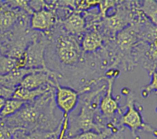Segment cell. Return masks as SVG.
Segmentation results:
<instances>
[{
  "instance_id": "6",
  "label": "cell",
  "mask_w": 157,
  "mask_h": 139,
  "mask_svg": "<svg viewBox=\"0 0 157 139\" xmlns=\"http://www.w3.org/2000/svg\"><path fill=\"white\" fill-rule=\"evenodd\" d=\"M128 8L119 6L117 7L113 15L102 18L100 25L105 33L115 39L118 32L131 24L134 17L132 13Z\"/></svg>"
},
{
  "instance_id": "19",
  "label": "cell",
  "mask_w": 157,
  "mask_h": 139,
  "mask_svg": "<svg viewBox=\"0 0 157 139\" xmlns=\"http://www.w3.org/2000/svg\"><path fill=\"white\" fill-rule=\"evenodd\" d=\"M118 127H111L107 126V128L101 132H96L94 131H88L80 133L73 137H67L66 135L65 139H107L113 132L117 130Z\"/></svg>"
},
{
  "instance_id": "4",
  "label": "cell",
  "mask_w": 157,
  "mask_h": 139,
  "mask_svg": "<svg viewBox=\"0 0 157 139\" xmlns=\"http://www.w3.org/2000/svg\"><path fill=\"white\" fill-rule=\"evenodd\" d=\"M126 96L127 111L124 114L121 113L120 115V118L117 121L116 127L118 128H123V126L128 127L134 139H137L136 132L139 130L152 133L157 137V130L144 121L140 110L136 108V98L134 93L129 90L126 93Z\"/></svg>"
},
{
  "instance_id": "21",
  "label": "cell",
  "mask_w": 157,
  "mask_h": 139,
  "mask_svg": "<svg viewBox=\"0 0 157 139\" xmlns=\"http://www.w3.org/2000/svg\"><path fill=\"white\" fill-rule=\"evenodd\" d=\"M21 68L20 59H16L6 55L0 54V75H3L9 72Z\"/></svg>"
},
{
  "instance_id": "9",
  "label": "cell",
  "mask_w": 157,
  "mask_h": 139,
  "mask_svg": "<svg viewBox=\"0 0 157 139\" xmlns=\"http://www.w3.org/2000/svg\"><path fill=\"white\" fill-rule=\"evenodd\" d=\"M116 75H113L107 79V88L106 94L102 98L99 103V110L101 113V118H105L108 120H112L111 125L115 121L114 116L117 113L121 114L119 106L118 99L112 96L113 83Z\"/></svg>"
},
{
  "instance_id": "26",
  "label": "cell",
  "mask_w": 157,
  "mask_h": 139,
  "mask_svg": "<svg viewBox=\"0 0 157 139\" xmlns=\"http://www.w3.org/2000/svg\"><path fill=\"white\" fill-rule=\"evenodd\" d=\"M15 89H10L3 87H0V98H4L6 100L11 99Z\"/></svg>"
},
{
  "instance_id": "20",
  "label": "cell",
  "mask_w": 157,
  "mask_h": 139,
  "mask_svg": "<svg viewBox=\"0 0 157 139\" xmlns=\"http://www.w3.org/2000/svg\"><path fill=\"white\" fill-rule=\"evenodd\" d=\"M26 103L25 101L12 98L6 100L4 107L0 113V119H3L14 115Z\"/></svg>"
},
{
  "instance_id": "1",
  "label": "cell",
  "mask_w": 157,
  "mask_h": 139,
  "mask_svg": "<svg viewBox=\"0 0 157 139\" xmlns=\"http://www.w3.org/2000/svg\"><path fill=\"white\" fill-rule=\"evenodd\" d=\"M55 100L50 90L33 102H27L14 115L0 119L10 129L26 132H52L56 129L53 110Z\"/></svg>"
},
{
  "instance_id": "27",
  "label": "cell",
  "mask_w": 157,
  "mask_h": 139,
  "mask_svg": "<svg viewBox=\"0 0 157 139\" xmlns=\"http://www.w3.org/2000/svg\"><path fill=\"white\" fill-rule=\"evenodd\" d=\"M123 129V128H120L115 130L111 135L107 138V139H124L122 133Z\"/></svg>"
},
{
  "instance_id": "15",
  "label": "cell",
  "mask_w": 157,
  "mask_h": 139,
  "mask_svg": "<svg viewBox=\"0 0 157 139\" xmlns=\"http://www.w3.org/2000/svg\"><path fill=\"white\" fill-rule=\"evenodd\" d=\"M103 37L96 31H90L85 33L82 41L81 47L83 53L94 52L103 48Z\"/></svg>"
},
{
  "instance_id": "23",
  "label": "cell",
  "mask_w": 157,
  "mask_h": 139,
  "mask_svg": "<svg viewBox=\"0 0 157 139\" xmlns=\"http://www.w3.org/2000/svg\"><path fill=\"white\" fill-rule=\"evenodd\" d=\"M118 1H101L99 4V13L98 14L99 18H104L106 16V12L109 8L114 7L117 4Z\"/></svg>"
},
{
  "instance_id": "25",
  "label": "cell",
  "mask_w": 157,
  "mask_h": 139,
  "mask_svg": "<svg viewBox=\"0 0 157 139\" xmlns=\"http://www.w3.org/2000/svg\"><path fill=\"white\" fill-rule=\"evenodd\" d=\"M62 119H63V122H62L61 129V131L58 139H65L67 130L68 128V115H64Z\"/></svg>"
},
{
  "instance_id": "13",
  "label": "cell",
  "mask_w": 157,
  "mask_h": 139,
  "mask_svg": "<svg viewBox=\"0 0 157 139\" xmlns=\"http://www.w3.org/2000/svg\"><path fill=\"white\" fill-rule=\"evenodd\" d=\"M41 69H32L26 68H18L15 69L7 74L0 75V87L10 89H15L21 83L26 75Z\"/></svg>"
},
{
  "instance_id": "24",
  "label": "cell",
  "mask_w": 157,
  "mask_h": 139,
  "mask_svg": "<svg viewBox=\"0 0 157 139\" xmlns=\"http://www.w3.org/2000/svg\"><path fill=\"white\" fill-rule=\"evenodd\" d=\"M150 48L149 49V54L151 56V58L157 60V35L153 37L151 43L150 45Z\"/></svg>"
},
{
  "instance_id": "28",
  "label": "cell",
  "mask_w": 157,
  "mask_h": 139,
  "mask_svg": "<svg viewBox=\"0 0 157 139\" xmlns=\"http://www.w3.org/2000/svg\"><path fill=\"white\" fill-rule=\"evenodd\" d=\"M6 102V99L4 98H0V113L4 107V105L5 103Z\"/></svg>"
},
{
  "instance_id": "16",
  "label": "cell",
  "mask_w": 157,
  "mask_h": 139,
  "mask_svg": "<svg viewBox=\"0 0 157 139\" xmlns=\"http://www.w3.org/2000/svg\"><path fill=\"white\" fill-rule=\"evenodd\" d=\"M18 18L17 12L6 4L0 7V34L10 31Z\"/></svg>"
},
{
  "instance_id": "17",
  "label": "cell",
  "mask_w": 157,
  "mask_h": 139,
  "mask_svg": "<svg viewBox=\"0 0 157 139\" xmlns=\"http://www.w3.org/2000/svg\"><path fill=\"white\" fill-rule=\"evenodd\" d=\"M52 87V86H47L37 89H28L18 86L14 90L12 98L23 100L26 102H33L51 90Z\"/></svg>"
},
{
  "instance_id": "3",
  "label": "cell",
  "mask_w": 157,
  "mask_h": 139,
  "mask_svg": "<svg viewBox=\"0 0 157 139\" xmlns=\"http://www.w3.org/2000/svg\"><path fill=\"white\" fill-rule=\"evenodd\" d=\"M138 23L134 22L115 36V48L114 57H113L114 61L111 67L121 65L123 68L127 70H131L136 66L132 56V50L137 42L139 36Z\"/></svg>"
},
{
  "instance_id": "18",
  "label": "cell",
  "mask_w": 157,
  "mask_h": 139,
  "mask_svg": "<svg viewBox=\"0 0 157 139\" xmlns=\"http://www.w3.org/2000/svg\"><path fill=\"white\" fill-rule=\"evenodd\" d=\"M137 9L142 12L145 17L157 27V1H144L142 5L138 7Z\"/></svg>"
},
{
  "instance_id": "29",
  "label": "cell",
  "mask_w": 157,
  "mask_h": 139,
  "mask_svg": "<svg viewBox=\"0 0 157 139\" xmlns=\"http://www.w3.org/2000/svg\"><path fill=\"white\" fill-rule=\"evenodd\" d=\"M1 35H2V34H0V41H1Z\"/></svg>"
},
{
  "instance_id": "22",
  "label": "cell",
  "mask_w": 157,
  "mask_h": 139,
  "mask_svg": "<svg viewBox=\"0 0 157 139\" xmlns=\"http://www.w3.org/2000/svg\"><path fill=\"white\" fill-rule=\"evenodd\" d=\"M150 75H151V81L147 85L143 86L142 89V94L144 97H147L148 94L155 91V94H157V71L155 70V69H153L150 71Z\"/></svg>"
},
{
  "instance_id": "11",
  "label": "cell",
  "mask_w": 157,
  "mask_h": 139,
  "mask_svg": "<svg viewBox=\"0 0 157 139\" xmlns=\"http://www.w3.org/2000/svg\"><path fill=\"white\" fill-rule=\"evenodd\" d=\"M29 23L33 30L48 31L57 23V18L54 10L45 4L42 9L33 13Z\"/></svg>"
},
{
  "instance_id": "12",
  "label": "cell",
  "mask_w": 157,
  "mask_h": 139,
  "mask_svg": "<svg viewBox=\"0 0 157 139\" xmlns=\"http://www.w3.org/2000/svg\"><path fill=\"white\" fill-rule=\"evenodd\" d=\"M64 31L68 34L76 36L86 31L85 18L81 15L80 11L76 10L71 13L66 18L61 21Z\"/></svg>"
},
{
  "instance_id": "10",
  "label": "cell",
  "mask_w": 157,
  "mask_h": 139,
  "mask_svg": "<svg viewBox=\"0 0 157 139\" xmlns=\"http://www.w3.org/2000/svg\"><path fill=\"white\" fill-rule=\"evenodd\" d=\"M55 103L65 115L69 113L75 108L79 100V94L72 88L62 86L56 83L55 85Z\"/></svg>"
},
{
  "instance_id": "5",
  "label": "cell",
  "mask_w": 157,
  "mask_h": 139,
  "mask_svg": "<svg viewBox=\"0 0 157 139\" xmlns=\"http://www.w3.org/2000/svg\"><path fill=\"white\" fill-rule=\"evenodd\" d=\"M75 37L64 31L56 39L57 56L60 62L67 66H75L82 58L81 46Z\"/></svg>"
},
{
  "instance_id": "30",
  "label": "cell",
  "mask_w": 157,
  "mask_h": 139,
  "mask_svg": "<svg viewBox=\"0 0 157 139\" xmlns=\"http://www.w3.org/2000/svg\"><path fill=\"white\" fill-rule=\"evenodd\" d=\"M156 111H157V108H156Z\"/></svg>"
},
{
  "instance_id": "14",
  "label": "cell",
  "mask_w": 157,
  "mask_h": 139,
  "mask_svg": "<svg viewBox=\"0 0 157 139\" xmlns=\"http://www.w3.org/2000/svg\"><path fill=\"white\" fill-rule=\"evenodd\" d=\"M63 119L59 123L56 129L52 132L34 131L26 132L21 130H14L13 139H58L62 126Z\"/></svg>"
},
{
  "instance_id": "7",
  "label": "cell",
  "mask_w": 157,
  "mask_h": 139,
  "mask_svg": "<svg viewBox=\"0 0 157 139\" xmlns=\"http://www.w3.org/2000/svg\"><path fill=\"white\" fill-rule=\"evenodd\" d=\"M45 40H38L37 37L26 47L20 59L22 68L39 69H47L45 62L44 52L46 47Z\"/></svg>"
},
{
  "instance_id": "2",
  "label": "cell",
  "mask_w": 157,
  "mask_h": 139,
  "mask_svg": "<svg viewBox=\"0 0 157 139\" xmlns=\"http://www.w3.org/2000/svg\"><path fill=\"white\" fill-rule=\"evenodd\" d=\"M104 88L105 85H103L96 91L86 94L82 99L79 113L76 115H68L67 137L75 136L79 132H101L107 128V126L96 122L94 119L95 113L99 110V103L94 100L98 98L99 94Z\"/></svg>"
},
{
  "instance_id": "8",
  "label": "cell",
  "mask_w": 157,
  "mask_h": 139,
  "mask_svg": "<svg viewBox=\"0 0 157 139\" xmlns=\"http://www.w3.org/2000/svg\"><path fill=\"white\" fill-rule=\"evenodd\" d=\"M58 73L48 68L41 69L26 75L19 86L28 89H34L47 86L55 87L58 83Z\"/></svg>"
}]
</instances>
